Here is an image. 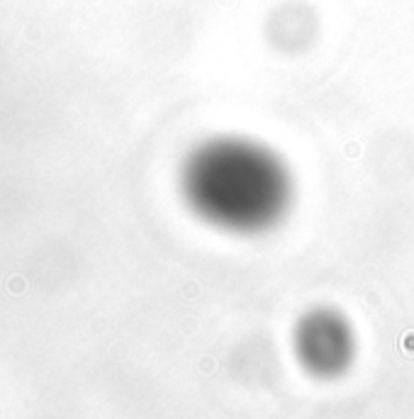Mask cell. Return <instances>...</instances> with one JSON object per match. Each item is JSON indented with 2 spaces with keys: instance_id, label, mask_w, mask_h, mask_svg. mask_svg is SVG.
Masks as SVG:
<instances>
[{
  "instance_id": "1",
  "label": "cell",
  "mask_w": 414,
  "mask_h": 419,
  "mask_svg": "<svg viewBox=\"0 0 414 419\" xmlns=\"http://www.w3.org/2000/svg\"><path fill=\"white\" fill-rule=\"evenodd\" d=\"M180 188L203 222L232 234H261L278 227L295 193L285 161L249 137L203 142L183 163Z\"/></svg>"
},
{
  "instance_id": "2",
  "label": "cell",
  "mask_w": 414,
  "mask_h": 419,
  "mask_svg": "<svg viewBox=\"0 0 414 419\" xmlns=\"http://www.w3.org/2000/svg\"><path fill=\"white\" fill-rule=\"evenodd\" d=\"M317 30H319L317 12L302 0L280 2L266 22V34L273 49L290 56L310 49L312 42L317 39Z\"/></svg>"
},
{
  "instance_id": "3",
  "label": "cell",
  "mask_w": 414,
  "mask_h": 419,
  "mask_svg": "<svg viewBox=\"0 0 414 419\" xmlns=\"http://www.w3.org/2000/svg\"><path fill=\"white\" fill-rule=\"evenodd\" d=\"M302 354L317 370H336L339 363L349 354V334L346 327L331 317L317 314L302 327Z\"/></svg>"
}]
</instances>
